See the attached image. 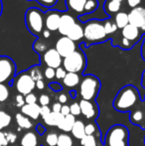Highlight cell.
I'll use <instances>...</instances> for the list:
<instances>
[{
    "label": "cell",
    "instance_id": "cell-20",
    "mask_svg": "<svg viewBox=\"0 0 145 146\" xmlns=\"http://www.w3.org/2000/svg\"><path fill=\"white\" fill-rule=\"evenodd\" d=\"M68 38H70L71 40L73 42L79 41L81 39L83 38V28L79 22H75V24L73 26V28L70 30V32L67 35Z\"/></svg>",
    "mask_w": 145,
    "mask_h": 146
},
{
    "label": "cell",
    "instance_id": "cell-7",
    "mask_svg": "<svg viewBox=\"0 0 145 146\" xmlns=\"http://www.w3.org/2000/svg\"><path fill=\"white\" fill-rule=\"evenodd\" d=\"M14 87L16 90L22 96L31 94L35 88V82L30 77L28 72H22L14 78Z\"/></svg>",
    "mask_w": 145,
    "mask_h": 146
},
{
    "label": "cell",
    "instance_id": "cell-36",
    "mask_svg": "<svg viewBox=\"0 0 145 146\" xmlns=\"http://www.w3.org/2000/svg\"><path fill=\"white\" fill-rule=\"evenodd\" d=\"M46 143L49 146H57L58 143V134L55 132H50L46 136Z\"/></svg>",
    "mask_w": 145,
    "mask_h": 146
},
{
    "label": "cell",
    "instance_id": "cell-37",
    "mask_svg": "<svg viewBox=\"0 0 145 146\" xmlns=\"http://www.w3.org/2000/svg\"><path fill=\"white\" fill-rule=\"evenodd\" d=\"M97 131V126L95 123L89 122L85 125V135H95V133Z\"/></svg>",
    "mask_w": 145,
    "mask_h": 146
},
{
    "label": "cell",
    "instance_id": "cell-51",
    "mask_svg": "<svg viewBox=\"0 0 145 146\" xmlns=\"http://www.w3.org/2000/svg\"><path fill=\"white\" fill-rule=\"evenodd\" d=\"M61 108H62V104H61L59 102H55V104L52 106V111L56 112V113H59V112H61Z\"/></svg>",
    "mask_w": 145,
    "mask_h": 146
},
{
    "label": "cell",
    "instance_id": "cell-41",
    "mask_svg": "<svg viewBox=\"0 0 145 146\" xmlns=\"http://www.w3.org/2000/svg\"><path fill=\"white\" fill-rule=\"evenodd\" d=\"M134 44H132L130 41L126 40V39L122 38L121 39V42L119 43V47L122 49V50H130L131 48H133Z\"/></svg>",
    "mask_w": 145,
    "mask_h": 146
},
{
    "label": "cell",
    "instance_id": "cell-1",
    "mask_svg": "<svg viewBox=\"0 0 145 146\" xmlns=\"http://www.w3.org/2000/svg\"><path fill=\"white\" fill-rule=\"evenodd\" d=\"M139 100L140 94L137 88L132 85H126L118 90L112 102V106L118 112L131 111Z\"/></svg>",
    "mask_w": 145,
    "mask_h": 146
},
{
    "label": "cell",
    "instance_id": "cell-4",
    "mask_svg": "<svg viewBox=\"0 0 145 146\" xmlns=\"http://www.w3.org/2000/svg\"><path fill=\"white\" fill-rule=\"evenodd\" d=\"M62 65L67 73L83 74L87 68V56L83 51L77 49L71 55L63 59Z\"/></svg>",
    "mask_w": 145,
    "mask_h": 146
},
{
    "label": "cell",
    "instance_id": "cell-44",
    "mask_svg": "<svg viewBox=\"0 0 145 146\" xmlns=\"http://www.w3.org/2000/svg\"><path fill=\"white\" fill-rule=\"evenodd\" d=\"M15 104H16V106H18V108H20L23 106H25L26 104H25V98H24V96L18 94L17 96H15Z\"/></svg>",
    "mask_w": 145,
    "mask_h": 146
},
{
    "label": "cell",
    "instance_id": "cell-13",
    "mask_svg": "<svg viewBox=\"0 0 145 146\" xmlns=\"http://www.w3.org/2000/svg\"><path fill=\"white\" fill-rule=\"evenodd\" d=\"M81 108V113L87 119H95L99 116V108L93 102L81 100L79 102Z\"/></svg>",
    "mask_w": 145,
    "mask_h": 146
},
{
    "label": "cell",
    "instance_id": "cell-52",
    "mask_svg": "<svg viewBox=\"0 0 145 146\" xmlns=\"http://www.w3.org/2000/svg\"><path fill=\"white\" fill-rule=\"evenodd\" d=\"M61 114H62L63 116H66L68 115V114L71 113L70 111V106H62V108H61Z\"/></svg>",
    "mask_w": 145,
    "mask_h": 146
},
{
    "label": "cell",
    "instance_id": "cell-31",
    "mask_svg": "<svg viewBox=\"0 0 145 146\" xmlns=\"http://www.w3.org/2000/svg\"><path fill=\"white\" fill-rule=\"evenodd\" d=\"M73 138L68 133H62L58 135V143L57 146H73Z\"/></svg>",
    "mask_w": 145,
    "mask_h": 146
},
{
    "label": "cell",
    "instance_id": "cell-34",
    "mask_svg": "<svg viewBox=\"0 0 145 146\" xmlns=\"http://www.w3.org/2000/svg\"><path fill=\"white\" fill-rule=\"evenodd\" d=\"M81 145L83 146H97V139L95 135H85L81 140Z\"/></svg>",
    "mask_w": 145,
    "mask_h": 146
},
{
    "label": "cell",
    "instance_id": "cell-56",
    "mask_svg": "<svg viewBox=\"0 0 145 146\" xmlns=\"http://www.w3.org/2000/svg\"><path fill=\"white\" fill-rule=\"evenodd\" d=\"M35 87L38 88V90H44V88H45V83H44V81H43V80H41V81L36 82V83H35Z\"/></svg>",
    "mask_w": 145,
    "mask_h": 146
},
{
    "label": "cell",
    "instance_id": "cell-5",
    "mask_svg": "<svg viewBox=\"0 0 145 146\" xmlns=\"http://www.w3.org/2000/svg\"><path fill=\"white\" fill-rule=\"evenodd\" d=\"M25 24L32 35L39 37L44 31V13L38 8H29L25 13Z\"/></svg>",
    "mask_w": 145,
    "mask_h": 146
},
{
    "label": "cell",
    "instance_id": "cell-64",
    "mask_svg": "<svg viewBox=\"0 0 145 146\" xmlns=\"http://www.w3.org/2000/svg\"><path fill=\"white\" fill-rule=\"evenodd\" d=\"M11 146H14V145H11Z\"/></svg>",
    "mask_w": 145,
    "mask_h": 146
},
{
    "label": "cell",
    "instance_id": "cell-38",
    "mask_svg": "<svg viewBox=\"0 0 145 146\" xmlns=\"http://www.w3.org/2000/svg\"><path fill=\"white\" fill-rule=\"evenodd\" d=\"M44 77L49 81L55 79L56 78V70L52 69V68H46L44 71Z\"/></svg>",
    "mask_w": 145,
    "mask_h": 146
},
{
    "label": "cell",
    "instance_id": "cell-22",
    "mask_svg": "<svg viewBox=\"0 0 145 146\" xmlns=\"http://www.w3.org/2000/svg\"><path fill=\"white\" fill-rule=\"evenodd\" d=\"M20 144L21 146H39L38 137L34 132L28 131L22 136Z\"/></svg>",
    "mask_w": 145,
    "mask_h": 146
},
{
    "label": "cell",
    "instance_id": "cell-6",
    "mask_svg": "<svg viewBox=\"0 0 145 146\" xmlns=\"http://www.w3.org/2000/svg\"><path fill=\"white\" fill-rule=\"evenodd\" d=\"M129 143V131L122 124H114L107 130L105 137V145L117 146Z\"/></svg>",
    "mask_w": 145,
    "mask_h": 146
},
{
    "label": "cell",
    "instance_id": "cell-46",
    "mask_svg": "<svg viewBox=\"0 0 145 146\" xmlns=\"http://www.w3.org/2000/svg\"><path fill=\"white\" fill-rule=\"evenodd\" d=\"M49 88L55 92H62L63 90V87L60 85L59 83H56V82H53V83L49 84Z\"/></svg>",
    "mask_w": 145,
    "mask_h": 146
},
{
    "label": "cell",
    "instance_id": "cell-47",
    "mask_svg": "<svg viewBox=\"0 0 145 146\" xmlns=\"http://www.w3.org/2000/svg\"><path fill=\"white\" fill-rule=\"evenodd\" d=\"M5 135H6V139H7L8 143H12V144H13V143L17 140V135L14 132H11V131L5 132Z\"/></svg>",
    "mask_w": 145,
    "mask_h": 146
},
{
    "label": "cell",
    "instance_id": "cell-63",
    "mask_svg": "<svg viewBox=\"0 0 145 146\" xmlns=\"http://www.w3.org/2000/svg\"><path fill=\"white\" fill-rule=\"evenodd\" d=\"M144 144H145V137H144Z\"/></svg>",
    "mask_w": 145,
    "mask_h": 146
},
{
    "label": "cell",
    "instance_id": "cell-32",
    "mask_svg": "<svg viewBox=\"0 0 145 146\" xmlns=\"http://www.w3.org/2000/svg\"><path fill=\"white\" fill-rule=\"evenodd\" d=\"M28 73H29L30 77L33 79V81L35 82V83L38 81L43 80V73H42V71H41L39 66H34V67L30 68Z\"/></svg>",
    "mask_w": 145,
    "mask_h": 146
},
{
    "label": "cell",
    "instance_id": "cell-49",
    "mask_svg": "<svg viewBox=\"0 0 145 146\" xmlns=\"http://www.w3.org/2000/svg\"><path fill=\"white\" fill-rule=\"evenodd\" d=\"M141 3V0H127V5L129 6L131 9L133 8H136L140 5Z\"/></svg>",
    "mask_w": 145,
    "mask_h": 146
},
{
    "label": "cell",
    "instance_id": "cell-15",
    "mask_svg": "<svg viewBox=\"0 0 145 146\" xmlns=\"http://www.w3.org/2000/svg\"><path fill=\"white\" fill-rule=\"evenodd\" d=\"M121 36H122V38L130 41L132 44L135 45L142 37V33L138 28L128 24L127 26H125V27L121 30Z\"/></svg>",
    "mask_w": 145,
    "mask_h": 146
},
{
    "label": "cell",
    "instance_id": "cell-42",
    "mask_svg": "<svg viewBox=\"0 0 145 146\" xmlns=\"http://www.w3.org/2000/svg\"><path fill=\"white\" fill-rule=\"evenodd\" d=\"M39 3L42 6L46 8H52L56 5V3L58 2V0H37Z\"/></svg>",
    "mask_w": 145,
    "mask_h": 146
},
{
    "label": "cell",
    "instance_id": "cell-30",
    "mask_svg": "<svg viewBox=\"0 0 145 146\" xmlns=\"http://www.w3.org/2000/svg\"><path fill=\"white\" fill-rule=\"evenodd\" d=\"M12 117L9 113H7L4 110H0V131H2L4 128L9 126Z\"/></svg>",
    "mask_w": 145,
    "mask_h": 146
},
{
    "label": "cell",
    "instance_id": "cell-35",
    "mask_svg": "<svg viewBox=\"0 0 145 146\" xmlns=\"http://www.w3.org/2000/svg\"><path fill=\"white\" fill-rule=\"evenodd\" d=\"M9 98V88L5 84H0V102H4Z\"/></svg>",
    "mask_w": 145,
    "mask_h": 146
},
{
    "label": "cell",
    "instance_id": "cell-3",
    "mask_svg": "<svg viewBox=\"0 0 145 146\" xmlns=\"http://www.w3.org/2000/svg\"><path fill=\"white\" fill-rule=\"evenodd\" d=\"M101 81L93 75H85L81 79L79 83V94L81 100L95 102L101 90Z\"/></svg>",
    "mask_w": 145,
    "mask_h": 146
},
{
    "label": "cell",
    "instance_id": "cell-28",
    "mask_svg": "<svg viewBox=\"0 0 145 146\" xmlns=\"http://www.w3.org/2000/svg\"><path fill=\"white\" fill-rule=\"evenodd\" d=\"M99 3L97 0H87L85 7H83V15H87V14L93 13L99 8Z\"/></svg>",
    "mask_w": 145,
    "mask_h": 146
},
{
    "label": "cell",
    "instance_id": "cell-2",
    "mask_svg": "<svg viewBox=\"0 0 145 146\" xmlns=\"http://www.w3.org/2000/svg\"><path fill=\"white\" fill-rule=\"evenodd\" d=\"M83 38L87 44L103 43L107 39V35L103 28V20L93 19L83 24Z\"/></svg>",
    "mask_w": 145,
    "mask_h": 146
},
{
    "label": "cell",
    "instance_id": "cell-29",
    "mask_svg": "<svg viewBox=\"0 0 145 146\" xmlns=\"http://www.w3.org/2000/svg\"><path fill=\"white\" fill-rule=\"evenodd\" d=\"M103 28H105V33H107V35L113 34V33H115L116 31L118 30L112 18L103 20Z\"/></svg>",
    "mask_w": 145,
    "mask_h": 146
},
{
    "label": "cell",
    "instance_id": "cell-57",
    "mask_svg": "<svg viewBox=\"0 0 145 146\" xmlns=\"http://www.w3.org/2000/svg\"><path fill=\"white\" fill-rule=\"evenodd\" d=\"M42 34H43V38H45V39L50 38V36H51V32H50V31H48V30H46V29L43 31Z\"/></svg>",
    "mask_w": 145,
    "mask_h": 146
},
{
    "label": "cell",
    "instance_id": "cell-33",
    "mask_svg": "<svg viewBox=\"0 0 145 146\" xmlns=\"http://www.w3.org/2000/svg\"><path fill=\"white\" fill-rule=\"evenodd\" d=\"M33 49L35 52H37L38 54L43 55L47 50H48V45L47 43H45L42 39H37L36 42L33 44Z\"/></svg>",
    "mask_w": 145,
    "mask_h": 146
},
{
    "label": "cell",
    "instance_id": "cell-16",
    "mask_svg": "<svg viewBox=\"0 0 145 146\" xmlns=\"http://www.w3.org/2000/svg\"><path fill=\"white\" fill-rule=\"evenodd\" d=\"M40 108L41 106L37 104H25L21 108V113L25 116L32 119H38L40 116Z\"/></svg>",
    "mask_w": 145,
    "mask_h": 146
},
{
    "label": "cell",
    "instance_id": "cell-17",
    "mask_svg": "<svg viewBox=\"0 0 145 146\" xmlns=\"http://www.w3.org/2000/svg\"><path fill=\"white\" fill-rule=\"evenodd\" d=\"M85 2H87V0H65L68 10L73 12V13L79 14V15H83Z\"/></svg>",
    "mask_w": 145,
    "mask_h": 146
},
{
    "label": "cell",
    "instance_id": "cell-55",
    "mask_svg": "<svg viewBox=\"0 0 145 146\" xmlns=\"http://www.w3.org/2000/svg\"><path fill=\"white\" fill-rule=\"evenodd\" d=\"M36 130H37V132H38L40 135H43L45 132H46V128H45V127L43 126L42 124H38V125H37Z\"/></svg>",
    "mask_w": 145,
    "mask_h": 146
},
{
    "label": "cell",
    "instance_id": "cell-39",
    "mask_svg": "<svg viewBox=\"0 0 145 146\" xmlns=\"http://www.w3.org/2000/svg\"><path fill=\"white\" fill-rule=\"evenodd\" d=\"M70 111L71 114H73V116H77L81 114V108H79V102H73L70 106Z\"/></svg>",
    "mask_w": 145,
    "mask_h": 146
},
{
    "label": "cell",
    "instance_id": "cell-61",
    "mask_svg": "<svg viewBox=\"0 0 145 146\" xmlns=\"http://www.w3.org/2000/svg\"><path fill=\"white\" fill-rule=\"evenodd\" d=\"M117 146H129V143H126V144H121V145H117Z\"/></svg>",
    "mask_w": 145,
    "mask_h": 146
},
{
    "label": "cell",
    "instance_id": "cell-11",
    "mask_svg": "<svg viewBox=\"0 0 145 146\" xmlns=\"http://www.w3.org/2000/svg\"><path fill=\"white\" fill-rule=\"evenodd\" d=\"M61 14L62 12L58 11V10H49L46 13H44V26L46 30L50 31V32L58 31Z\"/></svg>",
    "mask_w": 145,
    "mask_h": 146
},
{
    "label": "cell",
    "instance_id": "cell-50",
    "mask_svg": "<svg viewBox=\"0 0 145 146\" xmlns=\"http://www.w3.org/2000/svg\"><path fill=\"white\" fill-rule=\"evenodd\" d=\"M8 141L6 139V135L4 131H0V146H7Z\"/></svg>",
    "mask_w": 145,
    "mask_h": 146
},
{
    "label": "cell",
    "instance_id": "cell-54",
    "mask_svg": "<svg viewBox=\"0 0 145 146\" xmlns=\"http://www.w3.org/2000/svg\"><path fill=\"white\" fill-rule=\"evenodd\" d=\"M58 100H59V102H60L61 104H66V102H68V98H67V94H61L60 96H59Z\"/></svg>",
    "mask_w": 145,
    "mask_h": 146
},
{
    "label": "cell",
    "instance_id": "cell-27",
    "mask_svg": "<svg viewBox=\"0 0 145 146\" xmlns=\"http://www.w3.org/2000/svg\"><path fill=\"white\" fill-rule=\"evenodd\" d=\"M16 123L18 124V127L21 129H30L33 126V123L31 122L29 117L25 116L22 113H17L15 116Z\"/></svg>",
    "mask_w": 145,
    "mask_h": 146
},
{
    "label": "cell",
    "instance_id": "cell-9",
    "mask_svg": "<svg viewBox=\"0 0 145 146\" xmlns=\"http://www.w3.org/2000/svg\"><path fill=\"white\" fill-rule=\"evenodd\" d=\"M55 49L59 53V55L64 59L75 52L77 50V47H75V43L70 38H68L67 36H62L57 40Z\"/></svg>",
    "mask_w": 145,
    "mask_h": 146
},
{
    "label": "cell",
    "instance_id": "cell-10",
    "mask_svg": "<svg viewBox=\"0 0 145 146\" xmlns=\"http://www.w3.org/2000/svg\"><path fill=\"white\" fill-rule=\"evenodd\" d=\"M42 61L47 66V68H52L55 70L60 68L63 64V58L59 55L55 48L48 49L42 55Z\"/></svg>",
    "mask_w": 145,
    "mask_h": 146
},
{
    "label": "cell",
    "instance_id": "cell-40",
    "mask_svg": "<svg viewBox=\"0 0 145 146\" xmlns=\"http://www.w3.org/2000/svg\"><path fill=\"white\" fill-rule=\"evenodd\" d=\"M25 98V104H37V100H38V98L35 94L31 92V94H27V96H24Z\"/></svg>",
    "mask_w": 145,
    "mask_h": 146
},
{
    "label": "cell",
    "instance_id": "cell-14",
    "mask_svg": "<svg viewBox=\"0 0 145 146\" xmlns=\"http://www.w3.org/2000/svg\"><path fill=\"white\" fill-rule=\"evenodd\" d=\"M75 17L70 14L69 12H62L61 14V19H60V24H59V33L62 36H67L68 33L70 32V30L73 28V26L75 24Z\"/></svg>",
    "mask_w": 145,
    "mask_h": 146
},
{
    "label": "cell",
    "instance_id": "cell-23",
    "mask_svg": "<svg viewBox=\"0 0 145 146\" xmlns=\"http://www.w3.org/2000/svg\"><path fill=\"white\" fill-rule=\"evenodd\" d=\"M129 119L133 124L139 125V126L143 127L142 123L145 122V114L139 108H136V110H131L129 114Z\"/></svg>",
    "mask_w": 145,
    "mask_h": 146
},
{
    "label": "cell",
    "instance_id": "cell-48",
    "mask_svg": "<svg viewBox=\"0 0 145 146\" xmlns=\"http://www.w3.org/2000/svg\"><path fill=\"white\" fill-rule=\"evenodd\" d=\"M50 112H51V108H49L48 106H41V108H40V116L42 117L43 119H44L46 116H48L49 114H50Z\"/></svg>",
    "mask_w": 145,
    "mask_h": 146
},
{
    "label": "cell",
    "instance_id": "cell-24",
    "mask_svg": "<svg viewBox=\"0 0 145 146\" xmlns=\"http://www.w3.org/2000/svg\"><path fill=\"white\" fill-rule=\"evenodd\" d=\"M85 123L83 122L81 120H75V124H73V128H72V134L75 138L77 139H81L85 136Z\"/></svg>",
    "mask_w": 145,
    "mask_h": 146
},
{
    "label": "cell",
    "instance_id": "cell-58",
    "mask_svg": "<svg viewBox=\"0 0 145 146\" xmlns=\"http://www.w3.org/2000/svg\"><path fill=\"white\" fill-rule=\"evenodd\" d=\"M141 86H142V88H145V71L142 73V76H141Z\"/></svg>",
    "mask_w": 145,
    "mask_h": 146
},
{
    "label": "cell",
    "instance_id": "cell-59",
    "mask_svg": "<svg viewBox=\"0 0 145 146\" xmlns=\"http://www.w3.org/2000/svg\"><path fill=\"white\" fill-rule=\"evenodd\" d=\"M70 96L72 98H77V92H75V90H71L70 92Z\"/></svg>",
    "mask_w": 145,
    "mask_h": 146
},
{
    "label": "cell",
    "instance_id": "cell-12",
    "mask_svg": "<svg viewBox=\"0 0 145 146\" xmlns=\"http://www.w3.org/2000/svg\"><path fill=\"white\" fill-rule=\"evenodd\" d=\"M128 14V22L130 25L141 29L145 26V7L138 6L130 10Z\"/></svg>",
    "mask_w": 145,
    "mask_h": 146
},
{
    "label": "cell",
    "instance_id": "cell-18",
    "mask_svg": "<svg viewBox=\"0 0 145 146\" xmlns=\"http://www.w3.org/2000/svg\"><path fill=\"white\" fill-rule=\"evenodd\" d=\"M120 8H121V3L116 1V0H107L105 2V5H103V9L109 17L117 14Z\"/></svg>",
    "mask_w": 145,
    "mask_h": 146
},
{
    "label": "cell",
    "instance_id": "cell-60",
    "mask_svg": "<svg viewBox=\"0 0 145 146\" xmlns=\"http://www.w3.org/2000/svg\"><path fill=\"white\" fill-rule=\"evenodd\" d=\"M2 10H3V4H2V0H0V16L2 14Z\"/></svg>",
    "mask_w": 145,
    "mask_h": 146
},
{
    "label": "cell",
    "instance_id": "cell-8",
    "mask_svg": "<svg viewBox=\"0 0 145 146\" xmlns=\"http://www.w3.org/2000/svg\"><path fill=\"white\" fill-rule=\"evenodd\" d=\"M16 75V65L11 58L0 56V84L10 83Z\"/></svg>",
    "mask_w": 145,
    "mask_h": 146
},
{
    "label": "cell",
    "instance_id": "cell-62",
    "mask_svg": "<svg viewBox=\"0 0 145 146\" xmlns=\"http://www.w3.org/2000/svg\"><path fill=\"white\" fill-rule=\"evenodd\" d=\"M116 1H118V2H120V3H121V2L123 1V0H116Z\"/></svg>",
    "mask_w": 145,
    "mask_h": 146
},
{
    "label": "cell",
    "instance_id": "cell-45",
    "mask_svg": "<svg viewBox=\"0 0 145 146\" xmlns=\"http://www.w3.org/2000/svg\"><path fill=\"white\" fill-rule=\"evenodd\" d=\"M67 72L64 68L60 67L58 69H56V79L58 80H64V78L66 77Z\"/></svg>",
    "mask_w": 145,
    "mask_h": 146
},
{
    "label": "cell",
    "instance_id": "cell-21",
    "mask_svg": "<svg viewBox=\"0 0 145 146\" xmlns=\"http://www.w3.org/2000/svg\"><path fill=\"white\" fill-rule=\"evenodd\" d=\"M81 83V77H79V74L75 73H67L66 77L63 80V84H64L65 87L67 88H75L77 86L79 85Z\"/></svg>",
    "mask_w": 145,
    "mask_h": 146
},
{
    "label": "cell",
    "instance_id": "cell-26",
    "mask_svg": "<svg viewBox=\"0 0 145 146\" xmlns=\"http://www.w3.org/2000/svg\"><path fill=\"white\" fill-rule=\"evenodd\" d=\"M63 118H64V116L60 112L56 113V112L51 111L50 114L44 118V122L49 126H58L61 123V121L63 120Z\"/></svg>",
    "mask_w": 145,
    "mask_h": 146
},
{
    "label": "cell",
    "instance_id": "cell-25",
    "mask_svg": "<svg viewBox=\"0 0 145 146\" xmlns=\"http://www.w3.org/2000/svg\"><path fill=\"white\" fill-rule=\"evenodd\" d=\"M112 19H113L117 29L120 30H122L125 26H127L129 24V22H128V14L125 13V12H118L117 14L114 15V17Z\"/></svg>",
    "mask_w": 145,
    "mask_h": 146
},
{
    "label": "cell",
    "instance_id": "cell-43",
    "mask_svg": "<svg viewBox=\"0 0 145 146\" xmlns=\"http://www.w3.org/2000/svg\"><path fill=\"white\" fill-rule=\"evenodd\" d=\"M39 104H40V106H46L50 104V98H49L48 94H41L40 98H39Z\"/></svg>",
    "mask_w": 145,
    "mask_h": 146
},
{
    "label": "cell",
    "instance_id": "cell-53",
    "mask_svg": "<svg viewBox=\"0 0 145 146\" xmlns=\"http://www.w3.org/2000/svg\"><path fill=\"white\" fill-rule=\"evenodd\" d=\"M140 53H141V57L142 60L145 62V35L143 37V40H142V44H141V50H140Z\"/></svg>",
    "mask_w": 145,
    "mask_h": 146
},
{
    "label": "cell",
    "instance_id": "cell-19",
    "mask_svg": "<svg viewBox=\"0 0 145 146\" xmlns=\"http://www.w3.org/2000/svg\"><path fill=\"white\" fill-rule=\"evenodd\" d=\"M75 116H73V114L70 113L68 115L64 116L63 120L61 121V123L57 127L59 129H61L62 131H64V132L68 133L72 131V128L73 124H75Z\"/></svg>",
    "mask_w": 145,
    "mask_h": 146
}]
</instances>
